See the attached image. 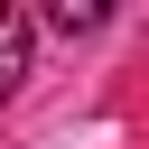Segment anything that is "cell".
Listing matches in <instances>:
<instances>
[{
	"mask_svg": "<svg viewBox=\"0 0 149 149\" xmlns=\"http://www.w3.org/2000/svg\"><path fill=\"white\" fill-rule=\"evenodd\" d=\"M28 47H37V19L0 0V102H9L19 84H28Z\"/></svg>",
	"mask_w": 149,
	"mask_h": 149,
	"instance_id": "6da1fadb",
	"label": "cell"
},
{
	"mask_svg": "<svg viewBox=\"0 0 149 149\" xmlns=\"http://www.w3.org/2000/svg\"><path fill=\"white\" fill-rule=\"evenodd\" d=\"M47 28H56V37H93V28H102V9H93V0H56V9H47Z\"/></svg>",
	"mask_w": 149,
	"mask_h": 149,
	"instance_id": "7a4b0ae2",
	"label": "cell"
}]
</instances>
